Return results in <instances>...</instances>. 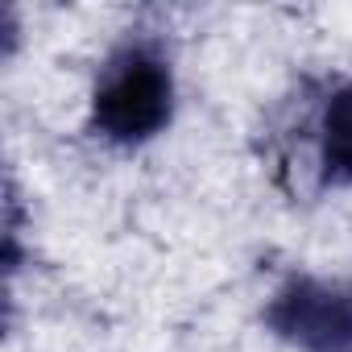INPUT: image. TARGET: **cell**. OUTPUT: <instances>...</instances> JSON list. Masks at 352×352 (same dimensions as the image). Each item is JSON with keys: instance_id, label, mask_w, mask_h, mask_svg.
<instances>
[{"instance_id": "obj_1", "label": "cell", "mask_w": 352, "mask_h": 352, "mask_svg": "<svg viewBox=\"0 0 352 352\" xmlns=\"http://www.w3.org/2000/svg\"><path fill=\"white\" fill-rule=\"evenodd\" d=\"M170 108H174V79L153 46L129 42L104 63L91 96V124L108 141L133 145L153 137L170 120Z\"/></svg>"}, {"instance_id": "obj_2", "label": "cell", "mask_w": 352, "mask_h": 352, "mask_svg": "<svg viewBox=\"0 0 352 352\" xmlns=\"http://www.w3.org/2000/svg\"><path fill=\"white\" fill-rule=\"evenodd\" d=\"M270 327L307 352H352V290L298 278L274 298Z\"/></svg>"}, {"instance_id": "obj_3", "label": "cell", "mask_w": 352, "mask_h": 352, "mask_svg": "<svg viewBox=\"0 0 352 352\" xmlns=\"http://www.w3.org/2000/svg\"><path fill=\"white\" fill-rule=\"evenodd\" d=\"M319 162L327 183H352V83L340 87L319 120Z\"/></svg>"}]
</instances>
